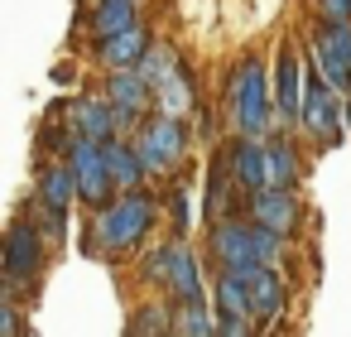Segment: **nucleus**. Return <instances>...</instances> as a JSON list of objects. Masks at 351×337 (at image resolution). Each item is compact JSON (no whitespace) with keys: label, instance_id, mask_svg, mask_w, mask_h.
<instances>
[{"label":"nucleus","instance_id":"nucleus-1","mask_svg":"<svg viewBox=\"0 0 351 337\" xmlns=\"http://www.w3.org/2000/svg\"><path fill=\"white\" fill-rule=\"evenodd\" d=\"M154 222H159V198L149 188H140V193H116L106 207H97L92 222H87V231L101 241L106 260H116V255L140 251L149 241Z\"/></svg>","mask_w":351,"mask_h":337},{"label":"nucleus","instance_id":"nucleus-2","mask_svg":"<svg viewBox=\"0 0 351 337\" xmlns=\"http://www.w3.org/2000/svg\"><path fill=\"white\" fill-rule=\"evenodd\" d=\"M226 121L245 140H269V126L279 121V111H274V92H269L260 54H245L231 68V78H226Z\"/></svg>","mask_w":351,"mask_h":337},{"label":"nucleus","instance_id":"nucleus-3","mask_svg":"<svg viewBox=\"0 0 351 337\" xmlns=\"http://www.w3.org/2000/svg\"><path fill=\"white\" fill-rule=\"evenodd\" d=\"M140 279H145V284H159L173 303L207 299V289H202V255H197L183 236L154 246V251L145 255V265H140Z\"/></svg>","mask_w":351,"mask_h":337},{"label":"nucleus","instance_id":"nucleus-4","mask_svg":"<svg viewBox=\"0 0 351 337\" xmlns=\"http://www.w3.org/2000/svg\"><path fill=\"white\" fill-rule=\"evenodd\" d=\"M298 126H303V135L308 140H317V145H341V126H346V97L317 73V68H308V82H303V111H298Z\"/></svg>","mask_w":351,"mask_h":337},{"label":"nucleus","instance_id":"nucleus-5","mask_svg":"<svg viewBox=\"0 0 351 337\" xmlns=\"http://www.w3.org/2000/svg\"><path fill=\"white\" fill-rule=\"evenodd\" d=\"M135 150H140V159H145V169H149V178H169L183 159H188V126L183 121H173V116H149L135 135Z\"/></svg>","mask_w":351,"mask_h":337},{"label":"nucleus","instance_id":"nucleus-6","mask_svg":"<svg viewBox=\"0 0 351 337\" xmlns=\"http://www.w3.org/2000/svg\"><path fill=\"white\" fill-rule=\"evenodd\" d=\"M207 255L217 265V275H241L250 279L255 270H265L255 260V222L250 217H221L207 226Z\"/></svg>","mask_w":351,"mask_h":337},{"label":"nucleus","instance_id":"nucleus-7","mask_svg":"<svg viewBox=\"0 0 351 337\" xmlns=\"http://www.w3.org/2000/svg\"><path fill=\"white\" fill-rule=\"evenodd\" d=\"M44 265H49V236H44V226L29 212H15V222L5 231V279H10V289L39 284Z\"/></svg>","mask_w":351,"mask_h":337},{"label":"nucleus","instance_id":"nucleus-8","mask_svg":"<svg viewBox=\"0 0 351 337\" xmlns=\"http://www.w3.org/2000/svg\"><path fill=\"white\" fill-rule=\"evenodd\" d=\"M101 92H106V102L116 106V116H121V135H125V140H130V135L159 111L154 87H149L135 68H125V73H106V78H101Z\"/></svg>","mask_w":351,"mask_h":337},{"label":"nucleus","instance_id":"nucleus-9","mask_svg":"<svg viewBox=\"0 0 351 337\" xmlns=\"http://www.w3.org/2000/svg\"><path fill=\"white\" fill-rule=\"evenodd\" d=\"M308 63H313L341 97H351V25L322 20L317 34H313V44H308Z\"/></svg>","mask_w":351,"mask_h":337},{"label":"nucleus","instance_id":"nucleus-10","mask_svg":"<svg viewBox=\"0 0 351 337\" xmlns=\"http://www.w3.org/2000/svg\"><path fill=\"white\" fill-rule=\"evenodd\" d=\"M68 164H73V174H77V198H82L87 207H106V202L116 198V183H111V169H106V140L77 135Z\"/></svg>","mask_w":351,"mask_h":337},{"label":"nucleus","instance_id":"nucleus-11","mask_svg":"<svg viewBox=\"0 0 351 337\" xmlns=\"http://www.w3.org/2000/svg\"><path fill=\"white\" fill-rule=\"evenodd\" d=\"M245 202V217L255 222V226H269V231H279V236H298V226H303V202H298V193H289V188H260V193H250V198H241Z\"/></svg>","mask_w":351,"mask_h":337},{"label":"nucleus","instance_id":"nucleus-12","mask_svg":"<svg viewBox=\"0 0 351 337\" xmlns=\"http://www.w3.org/2000/svg\"><path fill=\"white\" fill-rule=\"evenodd\" d=\"M303 82H308V68L298 58V49L284 39L279 44V58H274V111L284 126H298V111H303Z\"/></svg>","mask_w":351,"mask_h":337},{"label":"nucleus","instance_id":"nucleus-13","mask_svg":"<svg viewBox=\"0 0 351 337\" xmlns=\"http://www.w3.org/2000/svg\"><path fill=\"white\" fill-rule=\"evenodd\" d=\"M68 126H73L77 135H92V140H121V116H116V106L106 102V92L77 97L73 111H68Z\"/></svg>","mask_w":351,"mask_h":337},{"label":"nucleus","instance_id":"nucleus-14","mask_svg":"<svg viewBox=\"0 0 351 337\" xmlns=\"http://www.w3.org/2000/svg\"><path fill=\"white\" fill-rule=\"evenodd\" d=\"M284 308H289V279H284V270H255L250 275V323L269 327V323L284 318Z\"/></svg>","mask_w":351,"mask_h":337},{"label":"nucleus","instance_id":"nucleus-15","mask_svg":"<svg viewBox=\"0 0 351 337\" xmlns=\"http://www.w3.org/2000/svg\"><path fill=\"white\" fill-rule=\"evenodd\" d=\"M303 183V154L289 135H269L265 140V188H289L298 193Z\"/></svg>","mask_w":351,"mask_h":337},{"label":"nucleus","instance_id":"nucleus-16","mask_svg":"<svg viewBox=\"0 0 351 337\" xmlns=\"http://www.w3.org/2000/svg\"><path fill=\"white\" fill-rule=\"evenodd\" d=\"M34 202L58 207V212H73V202H77V174H73V164H68V159H49V164H39Z\"/></svg>","mask_w":351,"mask_h":337},{"label":"nucleus","instance_id":"nucleus-17","mask_svg":"<svg viewBox=\"0 0 351 337\" xmlns=\"http://www.w3.org/2000/svg\"><path fill=\"white\" fill-rule=\"evenodd\" d=\"M149 30L145 25H135V30H125V34H116V39H106V44H97V68L101 73H125V68H140V58L149 54Z\"/></svg>","mask_w":351,"mask_h":337},{"label":"nucleus","instance_id":"nucleus-18","mask_svg":"<svg viewBox=\"0 0 351 337\" xmlns=\"http://www.w3.org/2000/svg\"><path fill=\"white\" fill-rule=\"evenodd\" d=\"M106 169H111L116 193H140V188L149 183V169H145L135 140H125V135H121V140H106Z\"/></svg>","mask_w":351,"mask_h":337},{"label":"nucleus","instance_id":"nucleus-19","mask_svg":"<svg viewBox=\"0 0 351 337\" xmlns=\"http://www.w3.org/2000/svg\"><path fill=\"white\" fill-rule=\"evenodd\" d=\"M231 188H236V178H231V145H226V150L212 154V169H207V198H202L207 226L221 222V217H236V212H231ZM236 193H241V188H236Z\"/></svg>","mask_w":351,"mask_h":337},{"label":"nucleus","instance_id":"nucleus-20","mask_svg":"<svg viewBox=\"0 0 351 337\" xmlns=\"http://www.w3.org/2000/svg\"><path fill=\"white\" fill-rule=\"evenodd\" d=\"M135 5H140V0H97L92 15H87V34H92V44H106V39L135 30V25H140Z\"/></svg>","mask_w":351,"mask_h":337},{"label":"nucleus","instance_id":"nucleus-21","mask_svg":"<svg viewBox=\"0 0 351 337\" xmlns=\"http://www.w3.org/2000/svg\"><path fill=\"white\" fill-rule=\"evenodd\" d=\"M231 178H236L241 198H250V193L265 188V140H245L241 135L231 145Z\"/></svg>","mask_w":351,"mask_h":337},{"label":"nucleus","instance_id":"nucleus-22","mask_svg":"<svg viewBox=\"0 0 351 337\" xmlns=\"http://www.w3.org/2000/svg\"><path fill=\"white\" fill-rule=\"evenodd\" d=\"M125 337H173V299H145L125 318Z\"/></svg>","mask_w":351,"mask_h":337},{"label":"nucleus","instance_id":"nucleus-23","mask_svg":"<svg viewBox=\"0 0 351 337\" xmlns=\"http://www.w3.org/2000/svg\"><path fill=\"white\" fill-rule=\"evenodd\" d=\"M197 111V87H193V73H188V63L159 87V116H173V121H188Z\"/></svg>","mask_w":351,"mask_h":337},{"label":"nucleus","instance_id":"nucleus-24","mask_svg":"<svg viewBox=\"0 0 351 337\" xmlns=\"http://www.w3.org/2000/svg\"><path fill=\"white\" fill-rule=\"evenodd\" d=\"M212 308H217V318H250V279L217 275L212 279Z\"/></svg>","mask_w":351,"mask_h":337},{"label":"nucleus","instance_id":"nucleus-25","mask_svg":"<svg viewBox=\"0 0 351 337\" xmlns=\"http://www.w3.org/2000/svg\"><path fill=\"white\" fill-rule=\"evenodd\" d=\"M173 337H217V308H207V299L173 303Z\"/></svg>","mask_w":351,"mask_h":337},{"label":"nucleus","instance_id":"nucleus-26","mask_svg":"<svg viewBox=\"0 0 351 337\" xmlns=\"http://www.w3.org/2000/svg\"><path fill=\"white\" fill-rule=\"evenodd\" d=\"M178 68H183V58H178L169 44H159V39H154V44H149V54L140 58V68H135V73H140V78L154 87V97H159V87H164V82H169Z\"/></svg>","mask_w":351,"mask_h":337},{"label":"nucleus","instance_id":"nucleus-27","mask_svg":"<svg viewBox=\"0 0 351 337\" xmlns=\"http://www.w3.org/2000/svg\"><path fill=\"white\" fill-rule=\"evenodd\" d=\"M255 260H260L265 270H284V260H289V236H279V231H269V226H255Z\"/></svg>","mask_w":351,"mask_h":337},{"label":"nucleus","instance_id":"nucleus-28","mask_svg":"<svg viewBox=\"0 0 351 337\" xmlns=\"http://www.w3.org/2000/svg\"><path fill=\"white\" fill-rule=\"evenodd\" d=\"M169 226H173V236H183V241H188V231H193V198H188L183 183H173V193H169Z\"/></svg>","mask_w":351,"mask_h":337},{"label":"nucleus","instance_id":"nucleus-29","mask_svg":"<svg viewBox=\"0 0 351 337\" xmlns=\"http://www.w3.org/2000/svg\"><path fill=\"white\" fill-rule=\"evenodd\" d=\"M29 202H34V198H29ZM34 222L44 226L49 246H68V212H58V207H44V202H34Z\"/></svg>","mask_w":351,"mask_h":337},{"label":"nucleus","instance_id":"nucleus-30","mask_svg":"<svg viewBox=\"0 0 351 337\" xmlns=\"http://www.w3.org/2000/svg\"><path fill=\"white\" fill-rule=\"evenodd\" d=\"M0 337H25V318H20L15 294H5V299H0Z\"/></svg>","mask_w":351,"mask_h":337},{"label":"nucleus","instance_id":"nucleus-31","mask_svg":"<svg viewBox=\"0 0 351 337\" xmlns=\"http://www.w3.org/2000/svg\"><path fill=\"white\" fill-rule=\"evenodd\" d=\"M317 15L332 20V25H351V0H313Z\"/></svg>","mask_w":351,"mask_h":337},{"label":"nucleus","instance_id":"nucleus-32","mask_svg":"<svg viewBox=\"0 0 351 337\" xmlns=\"http://www.w3.org/2000/svg\"><path fill=\"white\" fill-rule=\"evenodd\" d=\"M346 130H351V97H346Z\"/></svg>","mask_w":351,"mask_h":337}]
</instances>
